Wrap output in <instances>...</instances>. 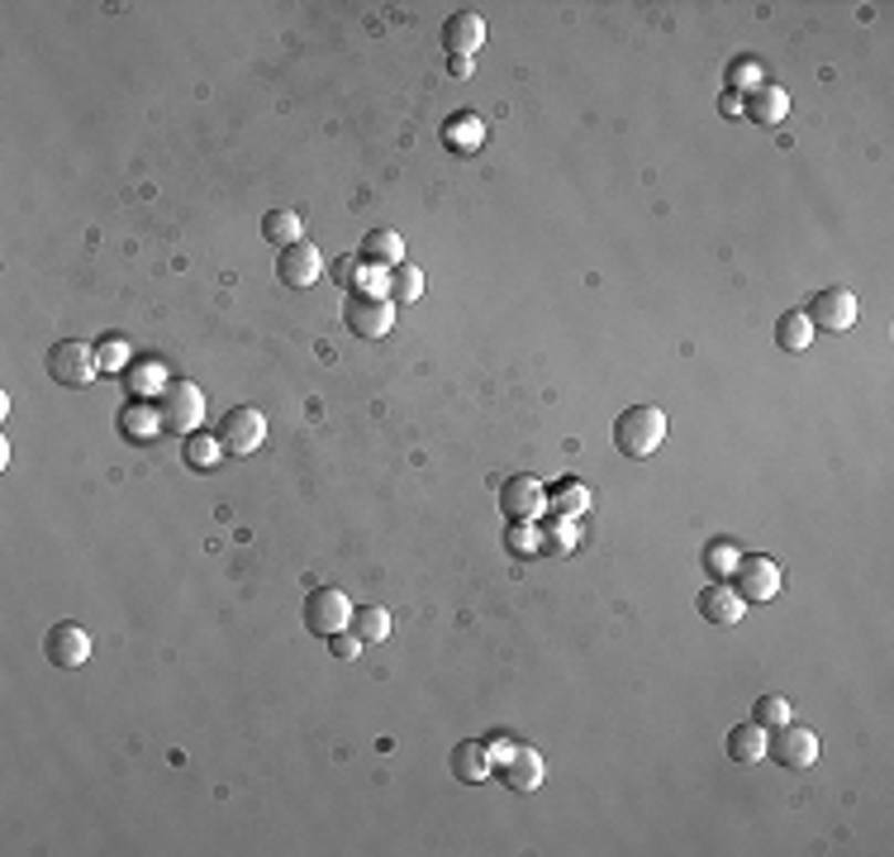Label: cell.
<instances>
[{
	"instance_id": "24",
	"label": "cell",
	"mask_w": 894,
	"mask_h": 857,
	"mask_svg": "<svg viewBox=\"0 0 894 857\" xmlns=\"http://www.w3.org/2000/svg\"><path fill=\"white\" fill-rule=\"evenodd\" d=\"M386 291H391V300H401V306H409V300H419L424 296V272L419 267H395V272H386Z\"/></svg>"
},
{
	"instance_id": "14",
	"label": "cell",
	"mask_w": 894,
	"mask_h": 857,
	"mask_svg": "<svg viewBox=\"0 0 894 857\" xmlns=\"http://www.w3.org/2000/svg\"><path fill=\"white\" fill-rule=\"evenodd\" d=\"M500 510L509 515V519H533L538 510H542V486L533 482V476H509V482L500 486Z\"/></svg>"
},
{
	"instance_id": "10",
	"label": "cell",
	"mask_w": 894,
	"mask_h": 857,
	"mask_svg": "<svg viewBox=\"0 0 894 857\" xmlns=\"http://www.w3.org/2000/svg\"><path fill=\"white\" fill-rule=\"evenodd\" d=\"M43 658L62 667V672H72V667H82L91 658V633L82 624H72V619H58L43 639Z\"/></svg>"
},
{
	"instance_id": "11",
	"label": "cell",
	"mask_w": 894,
	"mask_h": 857,
	"mask_svg": "<svg viewBox=\"0 0 894 857\" xmlns=\"http://www.w3.org/2000/svg\"><path fill=\"white\" fill-rule=\"evenodd\" d=\"M277 277H281V286H295V291H305V286H314L319 277H324V258H319L314 244H305V238H300V244L281 248Z\"/></svg>"
},
{
	"instance_id": "17",
	"label": "cell",
	"mask_w": 894,
	"mask_h": 857,
	"mask_svg": "<svg viewBox=\"0 0 894 857\" xmlns=\"http://www.w3.org/2000/svg\"><path fill=\"white\" fill-rule=\"evenodd\" d=\"M495 776L509 786V791H533L538 782H542V762H538V753H529V748H509L505 753V762H495Z\"/></svg>"
},
{
	"instance_id": "25",
	"label": "cell",
	"mask_w": 894,
	"mask_h": 857,
	"mask_svg": "<svg viewBox=\"0 0 894 857\" xmlns=\"http://www.w3.org/2000/svg\"><path fill=\"white\" fill-rule=\"evenodd\" d=\"M362 252L372 262L395 267V262H401V252H405V244H401V234H395V229H372V234H366V244H362Z\"/></svg>"
},
{
	"instance_id": "7",
	"label": "cell",
	"mask_w": 894,
	"mask_h": 857,
	"mask_svg": "<svg viewBox=\"0 0 894 857\" xmlns=\"http://www.w3.org/2000/svg\"><path fill=\"white\" fill-rule=\"evenodd\" d=\"M262 438H267V415L258 405H233L229 415L219 420V443H224V453H233V457L258 453Z\"/></svg>"
},
{
	"instance_id": "29",
	"label": "cell",
	"mask_w": 894,
	"mask_h": 857,
	"mask_svg": "<svg viewBox=\"0 0 894 857\" xmlns=\"http://www.w3.org/2000/svg\"><path fill=\"white\" fill-rule=\"evenodd\" d=\"M329 653L343 658V662H357L362 658V639H357L353 629H343V633H333V639H329Z\"/></svg>"
},
{
	"instance_id": "2",
	"label": "cell",
	"mask_w": 894,
	"mask_h": 857,
	"mask_svg": "<svg viewBox=\"0 0 894 857\" xmlns=\"http://www.w3.org/2000/svg\"><path fill=\"white\" fill-rule=\"evenodd\" d=\"M766 757L786 772H809L813 762H819V734L804 724H780V729H771V739H766Z\"/></svg>"
},
{
	"instance_id": "12",
	"label": "cell",
	"mask_w": 894,
	"mask_h": 857,
	"mask_svg": "<svg viewBox=\"0 0 894 857\" xmlns=\"http://www.w3.org/2000/svg\"><path fill=\"white\" fill-rule=\"evenodd\" d=\"M447 772H453L457 782H467V786L495 776V753H490V743H486V739H461V743H453V753H447Z\"/></svg>"
},
{
	"instance_id": "27",
	"label": "cell",
	"mask_w": 894,
	"mask_h": 857,
	"mask_svg": "<svg viewBox=\"0 0 894 857\" xmlns=\"http://www.w3.org/2000/svg\"><path fill=\"white\" fill-rule=\"evenodd\" d=\"M552 500H557V505H552L557 515H581L585 505H590V496H585V486H581V482H562V486L552 491Z\"/></svg>"
},
{
	"instance_id": "8",
	"label": "cell",
	"mask_w": 894,
	"mask_h": 857,
	"mask_svg": "<svg viewBox=\"0 0 894 857\" xmlns=\"http://www.w3.org/2000/svg\"><path fill=\"white\" fill-rule=\"evenodd\" d=\"M809 324L813 329H828V333H842L856 324V296L848 291V286H823V291H813L809 300Z\"/></svg>"
},
{
	"instance_id": "26",
	"label": "cell",
	"mask_w": 894,
	"mask_h": 857,
	"mask_svg": "<svg viewBox=\"0 0 894 857\" xmlns=\"http://www.w3.org/2000/svg\"><path fill=\"white\" fill-rule=\"evenodd\" d=\"M752 724H761L766 734L780 729V724H790V701H786V695H761L757 710H752Z\"/></svg>"
},
{
	"instance_id": "1",
	"label": "cell",
	"mask_w": 894,
	"mask_h": 857,
	"mask_svg": "<svg viewBox=\"0 0 894 857\" xmlns=\"http://www.w3.org/2000/svg\"><path fill=\"white\" fill-rule=\"evenodd\" d=\"M666 438V415L657 405H628L624 415L614 420V448L618 457H628V463H643L662 448Z\"/></svg>"
},
{
	"instance_id": "16",
	"label": "cell",
	"mask_w": 894,
	"mask_h": 857,
	"mask_svg": "<svg viewBox=\"0 0 894 857\" xmlns=\"http://www.w3.org/2000/svg\"><path fill=\"white\" fill-rule=\"evenodd\" d=\"M747 115H752V124H780L790 115V91L786 86H747Z\"/></svg>"
},
{
	"instance_id": "5",
	"label": "cell",
	"mask_w": 894,
	"mask_h": 857,
	"mask_svg": "<svg viewBox=\"0 0 894 857\" xmlns=\"http://www.w3.org/2000/svg\"><path fill=\"white\" fill-rule=\"evenodd\" d=\"M95 372H101V353H95L91 343L62 339V343H53V353H48V376H53L58 386H91Z\"/></svg>"
},
{
	"instance_id": "23",
	"label": "cell",
	"mask_w": 894,
	"mask_h": 857,
	"mask_svg": "<svg viewBox=\"0 0 894 857\" xmlns=\"http://www.w3.org/2000/svg\"><path fill=\"white\" fill-rule=\"evenodd\" d=\"M119 428H124V438L143 443V438L163 434V415H157V405H129V410L119 415Z\"/></svg>"
},
{
	"instance_id": "28",
	"label": "cell",
	"mask_w": 894,
	"mask_h": 857,
	"mask_svg": "<svg viewBox=\"0 0 894 857\" xmlns=\"http://www.w3.org/2000/svg\"><path fill=\"white\" fill-rule=\"evenodd\" d=\"M333 281H339V286H362V258H357V252L333 258Z\"/></svg>"
},
{
	"instance_id": "4",
	"label": "cell",
	"mask_w": 894,
	"mask_h": 857,
	"mask_svg": "<svg viewBox=\"0 0 894 857\" xmlns=\"http://www.w3.org/2000/svg\"><path fill=\"white\" fill-rule=\"evenodd\" d=\"M343 324H347V333H357V339H386L391 324H395V306L381 291H353L343 306Z\"/></svg>"
},
{
	"instance_id": "18",
	"label": "cell",
	"mask_w": 894,
	"mask_h": 857,
	"mask_svg": "<svg viewBox=\"0 0 894 857\" xmlns=\"http://www.w3.org/2000/svg\"><path fill=\"white\" fill-rule=\"evenodd\" d=\"M728 757L738 762V767H752V762H761L766 757V729L761 724H738V729H728Z\"/></svg>"
},
{
	"instance_id": "31",
	"label": "cell",
	"mask_w": 894,
	"mask_h": 857,
	"mask_svg": "<svg viewBox=\"0 0 894 857\" xmlns=\"http://www.w3.org/2000/svg\"><path fill=\"white\" fill-rule=\"evenodd\" d=\"M95 353H101L105 368H119V362H124V343H119V339H110V343L95 348Z\"/></svg>"
},
{
	"instance_id": "21",
	"label": "cell",
	"mask_w": 894,
	"mask_h": 857,
	"mask_svg": "<svg viewBox=\"0 0 894 857\" xmlns=\"http://www.w3.org/2000/svg\"><path fill=\"white\" fill-rule=\"evenodd\" d=\"M347 629H353L362 643H386L391 639V615L381 606H362V610H353V619H347Z\"/></svg>"
},
{
	"instance_id": "32",
	"label": "cell",
	"mask_w": 894,
	"mask_h": 857,
	"mask_svg": "<svg viewBox=\"0 0 894 857\" xmlns=\"http://www.w3.org/2000/svg\"><path fill=\"white\" fill-rule=\"evenodd\" d=\"M747 76H752V82H757V62H732L728 82H732V86H738V91H742V82H747Z\"/></svg>"
},
{
	"instance_id": "20",
	"label": "cell",
	"mask_w": 894,
	"mask_h": 857,
	"mask_svg": "<svg viewBox=\"0 0 894 857\" xmlns=\"http://www.w3.org/2000/svg\"><path fill=\"white\" fill-rule=\"evenodd\" d=\"M181 453H186V467H196V472H215V467H219L224 443H219V434H205V428H196V434H186Z\"/></svg>"
},
{
	"instance_id": "15",
	"label": "cell",
	"mask_w": 894,
	"mask_h": 857,
	"mask_svg": "<svg viewBox=\"0 0 894 857\" xmlns=\"http://www.w3.org/2000/svg\"><path fill=\"white\" fill-rule=\"evenodd\" d=\"M742 610H747V600L732 591L728 581H714V586L699 591V615H705L709 624H724L728 629V624H738V619H742Z\"/></svg>"
},
{
	"instance_id": "13",
	"label": "cell",
	"mask_w": 894,
	"mask_h": 857,
	"mask_svg": "<svg viewBox=\"0 0 894 857\" xmlns=\"http://www.w3.org/2000/svg\"><path fill=\"white\" fill-rule=\"evenodd\" d=\"M443 48L453 58H461V62H467L471 53H481L486 48V20L476 10H457L453 20L443 24Z\"/></svg>"
},
{
	"instance_id": "19",
	"label": "cell",
	"mask_w": 894,
	"mask_h": 857,
	"mask_svg": "<svg viewBox=\"0 0 894 857\" xmlns=\"http://www.w3.org/2000/svg\"><path fill=\"white\" fill-rule=\"evenodd\" d=\"M809 343H813V324H809V314L804 310H786L776 320V348L780 353H809Z\"/></svg>"
},
{
	"instance_id": "3",
	"label": "cell",
	"mask_w": 894,
	"mask_h": 857,
	"mask_svg": "<svg viewBox=\"0 0 894 857\" xmlns=\"http://www.w3.org/2000/svg\"><path fill=\"white\" fill-rule=\"evenodd\" d=\"M157 415H163V428H171V434H196L205 420V391L196 381H171L157 395Z\"/></svg>"
},
{
	"instance_id": "30",
	"label": "cell",
	"mask_w": 894,
	"mask_h": 857,
	"mask_svg": "<svg viewBox=\"0 0 894 857\" xmlns=\"http://www.w3.org/2000/svg\"><path fill=\"white\" fill-rule=\"evenodd\" d=\"M732 562H738V558H732L728 548H709V553H705V567H709V571H732Z\"/></svg>"
},
{
	"instance_id": "6",
	"label": "cell",
	"mask_w": 894,
	"mask_h": 857,
	"mask_svg": "<svg viewBox=\"0 0 894 857\" xmlns=\"http://www.w3.org/2000/svg\"><path fill=\"white\" fill-rule=\"evenodd\" d=\"M305 629L314 633V639H333V633L347 629V619H353V606H347V596L339 591V586H314V591L305 596Z\"/></svg>"
},
{
	"instance_id": "9",
	"label": "cell",
	"mask_w": 894,
	"mask_h": 857,
	"mask_svg": "<svg viewBox=\"0 0 894 857\" xmlns=\"http://www.w3.org/2000/svg\"><path fill=\"white\" fill-rule=\"evenodd\" d=\"M732 591H738L742 600H752V606H761V600H776L780 567L771 558H761V553H752V558H738V562H732Z\"/></svg>"
},
{
	"instance_id": "22",
	"label": "cell",
	"mask_w": 894,
	"mask_h": 857,
	"mask_svg": "<svg viewBox=\"0 0 894 857\" xmlns=\"http://www.w3.org/2000/svg\"><path fill=\"white\" fill-rule=\"evenodd\" d=\"M300 234H305V225H300L295 210H267V215H262V238H271L277 248L300 244Z\"/></svg>"
}]
</instances>
